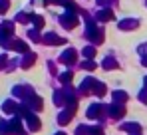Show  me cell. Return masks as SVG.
Listing matches in <instances>:
<instances>
[{
    "label": "cell",
    "mask_w": 147,
    "mask_h": 135,
    "mask_svg": "<svg viewBox=\"0 0 147 135\" xmlns=\"http://www.w3.org/2000/svg\"><path fill=\"white\" fill-rule=\"evenodd\" d=\"M143 66H147V56H145V58H143Z\"/></svg>",
    "instance_id": "cell-22"
},
{
    "label": "cell",
    "mask_w": 147,
    "mask_h": 135,
    "mask_svg": "<svg viewBox=\"0 0 147 135\" xmlns=\"http://www.w3.org/2000/svg\"><path fill=\"white\" fill-rule=\"evenodd\" d=\"M34 60H36V56H34V54H28V56H26V60L22 62V66H24V68L32 66V62H34Z\"/></svg>",
    "instance_id": "cell-11"
},
{
    "label": "cell",
    "mask_w": 147,
    "mask_h": 135,
    "mask_svg": "<svg viewBox=\"0 0 147 135\" xmlns=\"http://www.w3.org/2000/svg\"><path fill=\"white\" fill-rule=\"evenodd\" d=\"M2 109H4L6 113H14L16 109H18V107H16V103H14L12 99H8V101H4V105H2Z\"/></svg>",
    "instance_id": "cell-5"
},
{
    "label": "cell",
    "mask_w": 147,
    "mask_h": 135,
    "mask_svg": "<svg viewBox=\"0 0 147 135\" xmlns=\"http://www.w3.org/2000/svg\"><path fill=\"white\" fill-rule=\"evenodd\" d=\"M119 26H121V28H133V26H137V22H133V20L129 22V20H127V22H121Z\"/></svg>",
    "instance_id": "cell-17"
},
{
    "label": "cell",
    "mask_w": 147,
    "mask_h": 135,
    "mask_svg": "<svg viewBox=\"0 0 147 135\" xmlns=\"http://www.w3.org/2000/svg\"><path fill=\"white\" fill-rule=\"evenodd\" d=\"M127 99V95H125V91H115L113 93V103H117V105H121L123 101Z\"/></svg>",
    "instance_id": "cell-7"
},
{
    "label": "cell",
    "mask_w": 147,
    "mask_h": 135,
    "mask_svg": "<svg viewBox=\"0 0 147 135\" xmlns=\"http://www.w3.org/2000/svg\"><path fill=\"white\" fill-rule=\"evenodd\" d=\"M123 129H125V131H131V133H139V125H137V123H125Z\"/></svg>",
    "instance_id": "cell-10"
},
{
    "label": "cell",
    "mask_w": 147,
    "mask_h": 135,
    "mask_svg": "<svg viewBox=\"0 0 147 135\" xmlns=\"http://www.w3.org/2000/svg\"><path fill=\"white\" fill-rule=\"evenodd\" d=\"M14 50H20V52H26V44H24V42H16V44H14Z\"/></svg>",
    "instance_id": "cell-16"
},
{
    "label": "cell",
    "mask_w": 147,
    "mask_h": 135,
    "mask_svg": "<svg viewBox=\"0 0 147 135\" xmlns=\"http://www.w3.org/2000/svg\"><path fill=\"white\" fill-rule=\"evenodd\" d=\"M82 66L86 68V70H94V68H96V64H94V62H86V64H82Z\"/></svg>",
    "instance_id": "cell-20"
},
{
    "label": "cell",
    "mask_w": 147,
    "mask_h": 135,
    "mask_svg": "<svg viewBox=\"0 0 147 135\" xmlns=\"http://www.w3.org/2000/svg\"><path fill=\"white\" fill-rule=\"evenodd\" d=\"M145 90H147V78H145Z\"/></svg>",
    "instance_id": "cell-24"
},
{
    "label": "cell",
    "mask_w": 147,
    "mask_h": 135,
    "mask_svg": "<svg viewBox=\"0 0 147 135\" xmlns=\"http://www.w3.org/2000/svg\"><path fill=\"white\" fill-rule=\"evenodd\" d=\"M26 119H28V129H32V131H38V129H40V119H38L36 115L28 113Z\"/></svg>",
    "instance_id": "cell-3"
},
{
    "label": "cell",
    "mask_w": 147,
    "mask_h": 135,
    "mask_svg": "<svg viewBox=\"0 0 147 135\" xmlns=\"http://www.w3.org/2000/svg\"><path fill=\"white\" fill-rule=\"evenodd\" d=\"M103 109H105L103 105H99V103H94V105H90V107H88V117L96 119V117H99V115H101V111H103Z\"/></svg>",
    "instance_id": "cell-1"
},
{
    "label": "cell",
    "mask_w": 147,
    "mask_h": 135,
    "mask_svg": "<svg viewBox=\"0 0 147 135\" xmlns=\"http://www.w3.org/2000/svg\"><path fill=\"white\" fill-rule=\"evenodd\" d=\"M60 80H62V84H70V82H72V72L62 74V76H60Z\"/></svg>",
    "instance_id": "cell-12"
},
{
    "label": "cell",
    "mask_w": 147,
    "mask_h": 135,
    "mask_svg": "<svg viewBox=\"0 0 147 135\" xmlns=\"http://www.w3.org/2000/svg\"><path fill=\"white\" fill-rule=\"evenodd\" d=\"M107 18H111V12H109V10H105V12H99V20H107Z\"/></svg>",
    "instance_id": "cell-15"
},
{
    "label": "cell",
    "mask_w": 147,
    "mask_h": 135,
    "mask_svg": "<svg viewBox=\"0 0 147 135\" xmlns=\"http://www.w3.org/2000/svg\"><path fill=\"white\" fill-rule=\"evenodd\" d=\"M90 135H103V131L99 127H90Z\"/></svg>",
    "instance_id": "cell-18"
},
{
    "label": "cell",
    "mask_w": 147,
    "mask_h": 135,
    "mask_svg": "<svg viewBox=\"0 0 147 135\" xmlns=\"http://www.w3.org/2000/svg\"><path fill=\"white\" fill-rule=\"evenodd\" d=\"M139 99H141L143 103H147V90H143V91H141V97H139Z\"/></svg>",
    "instance_id": "cell-21"
},
{
    "label": "cell",
    "mask_w": 147,
    "mask_h": 135,
    "mask_svg": "<svg viewBox=\"0 0 147 135\" xmlns=\"http://www.w3.org/2000/svg\"><path fill=\"white\" fill-rule=\"evenodd\" d=\"M8 10V0H0V12H6Z\"/></svg>",
    "instance_id": "cell-19"
},
{
    "label": "cell",
    "mask_w": 147,
    "mask_h": 135,
    "mask_svg": "<svg viewBox=\"0 0 147 135\" xmlns=\"http://www.w3.org/2000/svg\"><path fill=\"white\" fill-rule=\"evenodd\" d=\"M56 135H66V133H62V131H60V133H56Z\"/></svg>",
    "instance_id": "cell-23"
},
{
    "label": "cell",
    "mask_w": 147,
    "mask_h": 135,
    "mask_svg": "<svg viewBox=\"0 0 147 135\" xmlns=\"http://www.w3.org/2000/svg\"><path fill=\"white\" fill-rule=\"evenodd\" d=\"M0 133H2V135H12V127H10V123L0 121Z\"/></svg>",
    "instance_id": "cell-8"
},
{
    "label": "cell",
    "mask_w": 147,
    "mask_h": 135,
    "mask_svg": "<svg viewBox=\"0 0 147 135\" xmlns=\"http://www.w3.org/2000/svg\"><path fill=\"white\" fill-rule=\"evenodd\" d=\"M92 88H94V93H98V95H103V93H105V86H103V84L94 82V86H92Z\"/></svg>",
    "instance_id": "cell-9"
},
{
    "label": "cell",
    "mask_w": 147,
    "mask_h": 135,
    "mask_svg": "<svg viewBox=\"0 0 147 135\" xmlns=\"http://www.w3.org/2000/svg\"><path fill=\"white\" fill-rule=\"evenodd\" d=\"M74 60H76V52H74V50H68V52H64V54H62V62L72 64Z\"/></svg>",
    "instance_id": "cell-6"
},
{
    "label": "cell",
    "mask_w": 147,
    "mask_h": 135,
    "mask_svg": "<svg viewBox=\"0 0 147 135\" xmlns=\"http://www.w3.org/2000/svg\"><path fill=\"white\" fill-rule=\"evenodd\" d=\"M72 115H74V109H68V107H66L64 111L58 115V123H60V125H66V123L72 119Z\"/></svg>",
    "instance_id": "cell-4"
},
{
    "label": "cell",
    "mask_w": 147,
    "mask_h": 135,
    "mask_svg": "<svg viewBox=\"0 0 147 135\" xmlns=\"http://www.w3.org/2000/svg\"><path fill=\"white\" fill-rule=\"evenodd\" d=\"M107 109H109V115H111L113 119H119V117H123V113H125V109H123V105H117V103L109 105Z\"/></svg>",
    "instance_id": "cell-2"
},
{
    "label": "cell",
    "mask_w": 147,
    "mask_h": 135,
    "mask_svg": "<svg viewBox=\"0 0 147 135\" xmlns=\"http://www.w3.org/2000/svg\"><path fill=\"white\" fill-rule=\"evenodd\" d=\"M103 68H105V70H111V68H117V64H115V60L107 58V60L103 62Z\"/></svg>",
    "instance_id": "cell-13"
},
{
    "label": "cell",
    "mask_w": 147,
    "mask_h": 135,
    "mask_svg": "<svg viewBox=\"0 0 147 135\" xmlns=\"http://www.w3.org/2000/svg\"><path fill=\"white\" fill-rule=\"evenodd\" d=\"M76 22H78L76 18H66V16L62 18V24H64V26H70V28H72V26H76Z\"/></svg>",
    "instance_id": "cell-14"
}]
</instances>
